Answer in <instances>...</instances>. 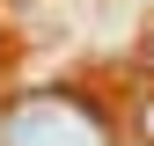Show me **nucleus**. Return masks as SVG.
<instances>
[{"instance_id":"obj_2","label":"nucleus","mask_w":154,"mask_h":146,"mask_svg":"<svg viewBox=\"0 0 154 146\" xmlns=\"http://www.w3.org/2000/svg\"><path fill=\"white\" fill-rule=\"evenodd\" d=\"M132 139H140V146H154V88L132 102Z\"/></svg>"},{"instance_id":"obj_3","label":"nucleus","mask_w":154,"mask_h":146,"mask_svg":"<svg viewBox=\"0 0 154 146\" xmlns=\"http://www.w3.org/2000/svg\"><path fill=\"white\" fill-rule=\"evenodd\" d=\"M132 146H140V139H132Z\"/></svg>"},{"instance_id":"obj_1","label":"nucleus","mask_w":154,"mask_h":146,"mask_svg":"<svg viewBox=\"0 0 154 146\" xmlns=\"http://www.w3.org/2000/svg\"><path fill=\"white\" fill-rule=\"evenodd\" d=\"M0 146H118V132L73 88H22L0 102Z\"/></svg>"}]
</instances>
